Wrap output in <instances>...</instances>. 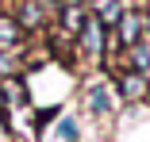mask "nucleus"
<instances>
[{"instance_id": "nucleus-1", "label": "nucleus", "mask_w": 150, "mask_h": 142, "mask_svg": "<svg viewBox=\"0 0 150 142\" xmlns=\"http://www.w3.org/2000/svg\"><path fill=\"white\" fill-rule=\"evenodd\" d=\"M77 39H81V50L96 58V54L104 50V27H100V19H96V15H88V19H85V27L77 31Z\"/></svg>"}, {"instance_id": "nucleus-2", "label": "nucleus", "mask_w": 150, "mask_h": 142, "mask_svg": "<svg viewBox=\"0 0 150 142\" xmlns=\"http://www.w3.org/2000/svg\"><path fill=\"white\" fill-rule=\"evenodd\" d=\"M142 31H146V27H142V15L139 12H123V15H119V42H123L127 50L135 42H142Z\"/></svg>"}, {"instance_id": "nucleus-3", "label": "nucleus", "mask_w": 150, "mask_h": 142, "mask_svg": "<svg viewBox=\"0 0 150 142\" xmlns=\"http://www.w3.org/2000/svg\"><path fill=\"white\" fill-rule=\"evenodd\" d=\"M88 111L93 115H112L115 111V96H112L108 84H93L88 89Z\"/></svg>"}, {"instance_id": "nucleus-4", "label": "nucleus", "mask_w": 150, "mask_h": 142, "mask_svg": "<svg viewBox=\"0 0 150 142\" xmlns=\"http://www.w3.org/2000/svg\"><path fill=\"white\" fill-rule=\"evenodd\" d=\"M150 92V84H146V77L142 73H123V77H119V96H123V100H142Z\"/></svg>"}, {"instance_id": "nucleus-5", "label": "nucleus", "mask_w": 150, "mask_h": 142, "mask_svg": "<svg viewBox=\"0 0 150 142\" xmlns=\"http://www.w3.org/2000/svg\"><path fill=\"white\" fill-rule=\"evenodd\" d=\"M16 23H19V27H42V23H46V4H42V0H23Z\"/></svg>"}, {"instance_id": "nucleus-6", "label": "nucleus", "mask_w": 150, "mask_h": 142, "mask_svg": "<svg viewBox=\"0 0 150 142\" xmlns=\"http://www.w3.org/2000/svg\"><path fill=\"white\" fill-rule=\"evenodd\" d=\"M19 39H23V27L8 15H0V50H16Z\"/></svg>"}, {"instance_id": "nucleus-7", "label": "nucleus", "mask_w": 150, "mask_h": 142, "mask_svg": "<svg viewBox=\"0 0 150 142\" xmlns=\"http://www.w3.org/2000/svg\"><path fill=\"white\" fill-rule=\"evenodd\" d=\"M85 19H88V12H85L81 4H66V8H62V27H66L69 35H77V31H81Z\"/></svg>"}, {"instance_id": "nucleus-8", "label": "nucleus", "mask_w": 150, "mask_h": 142, "mask_svg": "<svg viewBox=\"0 0 150 142\" xmlns=\"http://www.w3.org/2000/svg\"><path fill=\"white\" fill-rule=\"evenodd\" d=\"M127 54H131V69L146 77V73H150V42H135Z\"/></svg>"}, {"instance_id": "nucleus-9", "label": "nucleus", "mask_w": 150, "mask_h": 142, "mask_svg": "<svg viewBox=\"0 0 150 142\" xmlns=\"http://www.w3.org/2000/svg\"><path fill=\"white\" fill-rule=\"evenodd\" d=\"M16 73H19L16 50H0V81H4V77H16Z\"/></svg>"}, {"instance_id": "nucleus-10", "label": "nucleus", "mask_w": 150, "mask_h": 142, "mask_svg": "<svg viewBox=\"0 0 150 142\" xmlns=\"http://www.w3.org/2000/svg\"><path fill=\"white\" fill-rule=\"evenodd\" d=\"M58 138H66V142H77V138H81V127H77L73 115H66L62 123H58Z\"/></svg>"}]
</instances>
